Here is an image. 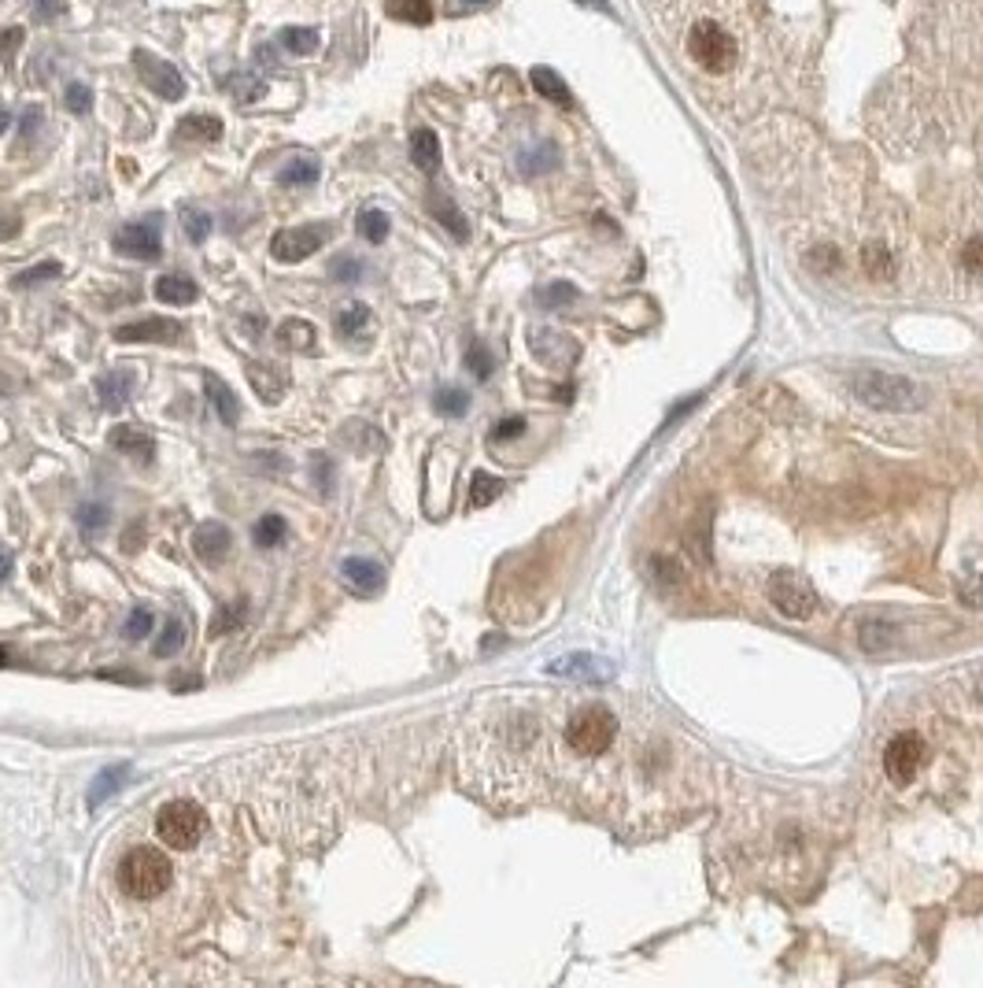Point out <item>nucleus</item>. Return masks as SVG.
<instances>
[{"label":"nucleus","instance_id":"f257e3e1","mask_svg":"<svg viewBox=\"0 0 983 988\" xmlns=\"http://www.w3.org/2000/svg\"><path fill=\"white\" fill-rule=\"evenodd\" d=\"M706 792V752L659 707L629 696L622 737L592 773L580 807L603 810L625 837H651L691 815Z\"/></svg>","mask_w":983,"mask_h":988},{"label":"nucleus","instance_id":"f03ea898","mask_svg":"<svg viewBox=\"0 0 983 988\" xmlns=\"http://www.w3.org/2000/svg\"><path fill=\"white\" fill-rule=\"evenodd\" d=\"M836 844V807L813 792L754 789L714 829V866L747 889L802 896Z\"/></svg>","mask_w":983,"mask_h":988},{"label":"nucleus","instance_id":"7ed1b4c3","mask_svg":"<svg viewBox=\"0 0 983 988\" xmlns=\"http://www.w3.org/2000/svg\"><path fill=\"white\" fill-rule=\"evenodd\" d=\"M463 763L495 804L544 800L558 785V696L495 700L466 733Z\"/></svg>","mask_w":983,"mask_h":988},{"label":"nucleus","instance_id":"20e7f679","mask_svg":"<svg viewBox=\"0 0 983 988\" xmlns=\"http://www.w3.org/2000/svg\"><path fill=\"white\" fill-rule=\"evenodd\" d=\"M869 773L876 789L895 804H924L943 796L954 785V744L947 733V715L906 711L880 719L869 744Z\"/></svg>","mask_w":983,"mask_h":988},{"label":"nucleus","instance_id":"39448f33","mask_svg":"<svg viewBox=\"0 0 983 988\" xmlns=\"http://www.w3.org/2000/svg\"><path fill=\"white\" fill-rule=\"evenodd\" d=\"M666 34L680 60L714 86H744L765 41L747 0H673Z\"/></svg>","mask_w":983,"mask_h":988},{"label":"nucleus","instance_id":"423d86ee","mask_svg":"<svg viewBox=\"0 0 983 988\" xmlns=\"http://www.w3.org/2000/svg\"><path fill=\"white\" fill-rule=\"evenodd\" d=\"M935 704L947 715V722H958L961 730L983 741V667H966L943 678L935 685Z\"/></svg>","mask_w":983,"mask_h":988},{"label":"nucleus","instance_id":"0eeeda50","mask_svg":"<svg viewBox=\"0 0 983 988\" xmlns=\"http://www.w3.org/2000/svg\"><path fill=\"white\" fill-rule=\"evenodd\" d=\"M850 393L861 404L880 407V412H913L924 404V389L906 375H892V370H858L850 378Z\"/></svg>","mask_w":983,"mask_h":988},{"label":"nucleus","instance_id":"6e6552de","mask_svg":"<svg viewBox=\"0 0 983 988\" xmlns=\"http://www.w3.org/2000/svg\"><path fill=\"white\" fill-rule=\"evenodd\" d=\"M947 278L954 289H983V216H966L954 222V237L947 241Z\"/></svg>","mask_w":983,"mask_h":988},{"label":"nucleus","instance_id":"1a4fd4ad","mask_svg":"<svg viewBox=\"0 0 983 988\" xmlns=\"http://www.w3.org/2000/svg\"><path fill=\"white\" fill-rule=\"evenodd\" d=\"M174 866L163 852L156 847H134L126 852V859L119 863V885L130 900H156L171 889Z\"/></svg>","mask_w":983,"mask_h":988},{"label":"nucleus","instance_id":"9d476101","mask_svg":"<svg viewBox=\"0 0 983 988\" xmlns=\"http://www.w3.org/2000/svg\"><path fill=\"white\" fill-rule=\"evenodd\" d=\"M204 807L193 804V800H171V804L159 807L156 815V833L167 847H177V852H189L196 847V841L204 837Z\"/></svg>","mask_w":983,"mask_h":988},{"label":"nucleus","instance_id":"9b49d317","mask_svg":"<svg viewBox=\"0 0 983 988\" xmlns=\"http://www.w3.org/2000/svg\"><path fill=\"white\" fill-rule=\"evenodd\" d=\"M765 596H770V603L776 611L788 614L795 622L810 619V614L818 611V593H813V585L802 574H791V571L773 574L770 582H765Z\"/></svg>","mask_w":983,"mask_h":988},{"label":"nucleus","instance_id":"f8f14e48","mask_svg":"<svg viewBox=\"0 0 983 988\" xmlns=\"http://www.w3.org/2000/svg\"><path fill=\"white\" fill-rule=\"evenodd\" d=\"M325 241H330V227H322V222H315V227L278 230L274 241H270V256L281 259V264H299V259L315 256Z\"/></svg>","mask_w":983,"mask_h":988},{"label":"nucleus","instance_id":"ddd939ff","mask_svg":"<svg viewBox=\"0 0 983 988\" xmlns=\"http://www.w3.org/2000/svg\"><path fill=\"white\" fill-rule=\"evenodd\" d=\"M134 68H137L140 78H145V86L156 89L163 100H182L185 97V78L174 71V63H167V60H159V56H152V52L137 49L134 52Z\"/></svg>","mask_w":983,"mask_h":988},{"label":"nucleus","instance_id":"4468645a","mask_svg":"<svg viewBox=\"0 0 983 988\" xmlns=\"http://www.w3.org/2000/svg\"><path fill=\"white\" fill-rule=\"evenodd\" d=\"M115 248L130 259H159L163 256V237H159V219L130 222L115 234Z\"/></svg>","mask_w":983,"mask_h":988},{"label":"nucleus","instance_id":"2eb2a0df","mask_svg":"<svg viewBox=\"0 0 983 988\" xmlns=\"http://www.w3.org/2000/svg\"><path fill=\"white\" fill-rule=\"evenodd\" d=\"M341 582L352 596L370 600V596H378L381 589H385V566L373 563V559L352 556V559H344L341 563Z\"/></svg>","mask_w":983,"mask_h":988},{"label":"nucleus","instance_id":"dca6fc26","mask_svg":"<svg viewBox=\"0 0 983 988\" xmlns=\"http://www.w3.org/2000/svg\"><path fill=\"white\" fill-rule=\"evenodd\" d=\"M230 545H233V537H230V529L222 526V522H204V526L193 534V552L208 566H219L222 559L230 556Z\"/></svg>","mask_w":983,"mask_h":988},{"label":"nucleus","instance_id":"f3484780","mask_svg":"<svg viewBox=\"0 0 983 988\" xmlns=\"http://www.w3.org/2000/svg\"><path fill=\"white\" fill-rule=\"evenodd\" d=\"M182 322L174 319H140V322H126L115 330V341L123 344H137V341H177L182 338Z\"/></svg>","mask_w":983,"mask_h":988},{"label":"nucleus","instance_id":"a211bd4d","mask_svg":"<svg viewBox=\"0 0 983 988\" xmlns=\"http://www.w3.org/2000/svg\"><path fill=\"white\" fill-rule=\"evenodd\" d=\"M137 386V375L130 367H115L108 370V375L97 378V397H100V407H108V412H119V407L126 404L130 393H134Z\"/></svg>","mask_w":983,"mask_h":988},{"label":"nucleus","instance_id":"6ab92c4d","mask_svg":"<svg viewBox=\"0 0 983 988\" xmlns=\"http://www.w3.org/2000/svg\"><path fill=\"white\" fill-rule=\"evenodd\" d=\"M954 593L966 608L980 611L983 608V556L966 559V566L958 571V582H954Z\"/></svg>","mask_w":983,"mask_h":988},{"label":"nucleus","instance_id":"aec40b11","mask_svg":"<svg viewBox=\"0 0 983 988\" xmlns=\"http://www.w3.org/2000/svg\"><path fill=\"white\" fill-rule=\"evenodd\" d=\"M204 393H208V400H211V407L219 412V418L226 426H237V418H241V404H237V397H233V389L222 381L219 375H211V370H204Z\"/></svg>","mask_w":983,"mask_h":988},{"label":"nucleus","instance_id":"412c9836","mask_svg":"<svg viewBox=\"0 0 983 988\" xmlns=\"http://www.w3.org/2000/svg\"><path fill=\"white\" fill-rule=\"evenodd\" d=\"M126 778H130V763H115V767H105V770L97 773V778L89 781L86 807H89V810H97V807L111 796V792H119V789L126 785Z\"/></svg>","mask_w":983,"mask_h":988},{"label":"nucleus","instance_id":"4be33fe9","mask_svg":"<svg viewBox=\"0 0 983 988\" xmlns=\"http://www.w3.org/2000/svg\"><path fill=\"white\" fill-rule=\"evenodd\" d=\"M196 296H200V289H196V282H193L189 275H163V278H156V301L182 307V304H193Z\"/></svg>","mask_w":983,"mask_h":988},{"label":"nucleus","instance_id":"5701e85b","mask_svg":"<svg viewBox=\"0 0 983 988\" xmlns=\"http://www.w3.org/2000/svg\"><path fill=\"white\" fill-rule=\"evenodd\" d=\"M111 444H115L119 452L134 455V460H145V463L156 455V441L145 430H137V426H115V430H111Z\"/></svg>","mask_w":983,"mask_h":988},{"label":"nucleus","instance_id":"b1692460","mask_svg":"<svg viewBox=\"0 0 983 988\" xmlns=\"http://www.w3.org/2000/svg\"><path fill=\"white\" fill-rule=\"evenodd\" d=\"M248 378H251V386L263 393L270 404H278L281 400V393H285V386H288V378L281 375V370L274 367V363H251L248 367Z\"/></svg>","mask_w":983,"mask_h":988},{"label":"nucleus","instance_id":"393cba45","mask_svg":"<svg viewBox=\"0 0 983 988\" xmlns=\"http://www.w3.org/2000/svg\"><path fill=\"white\" fill-rule=\"evenodd\" d=\"M222 123L214 115H185L177 123V142H219Z\"/></svg>","mask_w":983,"mask_h":988},{"label":"nucleus","instance_id":"a878e982","mask_svg":"<svg viewBox=\"0 0 983 988\" xmlns=\"http://www.w3.org/2000/svg\"><path fill=\"white\" fill-rule=\"evenodd\" d=\"M278 341H281V349L311 352L315 349V326L304 322V319H285L278 326Z\"/></svg>","mask_w":983,"mask_h":988},{"label":"nucleus","instance_id":"bb28decb","mask_svg":"<svg viewBox=\"0 0 983 988\" xmlns=\"http://www.w3.org/2000/svg\"><path fill=\"white\" fill-rule=\"evenodd\" d=\"M410 160H415L421 171H437L440 142H437L433 130H415V137H410Z\"/></svg>","mask_w":983,"mask_h":988},{"label":"nucleus","instance_id":"cd10ccee","mask_svg":"<svg viewBox=\"0 0 983 988\" xmlns=\"http://www.w3.org/2000/svg\"><path fill=\"white\" fill-rule=\"evenodd\" d=\"M318 174H322V167H318V160H311V156H299V160H293V163H285L278 171V182L281 185H315L318 182Z\"/></svg>","mask_w":983,"mask_h":988},{"label":"nucleus","instance_id":"c85d7f7f","mask_svg":"<svg viewBox=\"0 0 983 988\" xmlns=\"http://www.w3.org/2000/svg\"><path fill=\"white\" fill-rule=\"evenodd\" d=\"M108 522H111V508H108V503L93 500V503H82V508H78V526H82V534H86V537H100L108 529Z\"/></svg>","mask_w":983,"mask_h":988},{"label":"nucleus","instance_id":"c756f323","mask_svg":"<svg viewBox=\"0 0 983 988\" xmlns=\"http://www.w3.org/2000/svg\"><path fill=\"white\" fill-rule=\"evenodd\" d=\"M551 674L588 678V682H599V678H606V670H603V667H595V659H588V656H574V659H558V663H551Z\"/></svg>","mask_w":983,"mask_h":988},{"label":"nucleus","instance_id":"7c9ffc66","mask_svg":"<svg viewBox=\"0 0 983 988\" xmlns=\"http://www.w3.org/2000/svg\"><path fill=\"white\" fill-rule=\"evenodd\" d=\"M288 534V522L281 515H263L256 522V529H251V540H256L259 548H278L281 540Z\"/></svg>","mask_w":983,"mask_h":988},{"label":"nucleus","instance_id":"2f4dec72","mask_svg":"<svg viewBox=\"0 0 983 988\" xmlns=\"http://www.w3.org/2000/svg\"><path fill=\"white\" fill-rule=\"evenodd\" d=\"M245 619H248L245 600H237V603H222V611L211 619V637H222V633L241 630V626H245Z\"/></svg>","mask_w":983,"mask_h":988},{"label":"nucleus","instance_id":"473e14b6","mask_svg":"<svg viewBox=\"0 0 983 988\" xmlns=\"http://www.w3.org/2000/svg\"><path fill=\"white\" fill-rule=\"evenodd\" d=\"M389 15L421 26V23L433 19V4H429V0H389Z\"/></svg>","mask_w":983,"mask_h":988},{"label":"nucleus","instance_id":"72a5a7b5","mask_svg":"<svg viewBox=\"0 0 983 988\" xmlns=\"http://www.w3.org/2000/svg\"><path fill=\"white\" fill-rule=\"evenodd\" d=\"M367 322H370L367 304H348L341 315H336V330H341V338H359V333L367 330Z\"/></svg>","mask_w":983,"mask_h":988},{"label":"nucleus","instance_id":"f704fd0d","mask_svg":"<svg viewBox=\"0 0 983 988\" xmlns=\"http://www.w3.org/2000/svg\"><path fill=\"white\" fill-rule=\"evenodd\" d=\"M892 641H895V630L892 626H880V622H873V619L861 622L858 645L865 648V651H884L887 645H892Z\"/></svg>","mask_w":983,"mask_h":988},{"label":"nucleus","instance_id":"c9c22d12","mask_svg":"<svg viewBox=\"0 0 983 988\" xmlns=\"http://www.w3.org/2000/svg\"><path fill=\"white\" fill-rule=\"evenodd\" d=\"M226 89H230V97L233 100H256V97H263V78H256V74H230L226 78Z\"/></svg>","mask_w":983,"mask_h":988},{"label":"nucleus","instance_id":"e433bc0d","mask_svg":"<svg viewBox=\"0 0 983 988\" xmlns=\"http://www.w3.org/2000/svg\"><path fill=\"white\" fill-rule=\"evenodd\" d=\"M182 227H185V237L193 241V245H204V237L211 234V216L200 208H182Z\"/></svg>","mask_w":983,"mask_h":988},{"label":"nucleus","instance_id":"4c0bfd02","mask_svg":"<svg viewBox=\"0 0 983 988\" xmlns=\"http://www.w3.org/2000/svg\"><path fill=\"white\" fill-rule=\"evenodd\" d=\"M359 234L367 237L370 245H381V241L389 237V216H385V211H378V208L363 211V216H359Z\"/></svg>","mask_w":983,"mask_h":988},{"label":"nucleus","instance_id":"58836bf2","mask_svg":"<svg viewBox=\"0 0 983 988\" xmlns=\"http://www.w3.org/2000/svg\"><path fill=\"white\" fill-rule=\"evenodd\" d=\"M182 645H185V626L182 622H174V619H167V626H163V633H159L152 651L159 659H167V656H174V651H182Z\"/></svg>","mask_w":983,"mask_h":988},{"label":"nucleus","instance_id":"ea45409f","mask_svg":"<svg viewBox=\"0 0 983 988\" xmlns=\"http://www.w3.org/2000/svg\"><path fill=\"white\" fill-rule=\"evenodd\" d=\"M503 481L492 478V474H477L474 486H470V508H489V503L500 497Z\"/></svg>","mask_w":983,"mask_h":988},{"label":"nucleus","instance_id":"a19ab883","mask_svg":"<svg viewBox=\"0 0 983 988\" xmlns=\"http://www.w3.org/2000/svg\"><path fill=\"white\" fill-rule=\"evenodd\" d=\"M281 45H285L288 52H296V56H307V52L318 49V34L311 31V26H293V31L281 34Z\"/></svg>","mask_w":983,"mask_h":988},{"label":"nucleus","instance_id":"79ce46f5","mask_svg":"<svg viewBox=\"0 0 983 988\" xmlns=\"http://www.w3.org/2000/svg\"><path fill=\"white\" fill-rule=\"evenodd\" d=\"M532 86H537L540 93H544L548 100H558V105H569V93H566V86L551 74L548 68H537L532 71Z\"/></svg>","mask_w":983,"mask_h":988},{"label":"nucleus","instance_id":"37998d69","mask_svg":"<svg viewBox=\"0 0 983 988\" xmlns=\"http://www.w3.org/2000/svg\"><path fill=\"white\" fill-rule=\"evenodd\" d=\"M341 437H344V441H348V444H355V449H359L363 455H370V452L381 444V437L373 434L367 423H348V430H344Z\"/></svg>","mask_w":983,"mask_h":988},{"label":"nucleus","instance_id":"c03bdc74","mask_svg":"<svg viewBox=\"0 0 983 988\" xmlns=\"http://www.w3.org/2000/svg\"><path fill=\"white\" fill-rule=\"evenodd\" d=\"M311 478H315L318 492H325V497H330L333 481H336V463L330 460V455H315V460H311Z\"/></svg>","mask_w":983,"mask_h":988},{"label":"nucleus","instance_id":"a18cd8bd","mask_svg":"<svg viewBox=\"0 0 983 988\" xmlns=\"http://www.w3.org/2000/svg\"><path fill=\"white\" fill-rule=\"evenodd\" d=\"M470 407V397L463 393V389H440L437 393V412L440 415H452V418H458Z\"/></svg>","mask_w":983,"mask_h":988},{"label":"nucleus","instance_id":"49530a36","mask_svg":"<svg viewBox=\"0 0 983 988\" xmlns=\"http://www.w3.org/2000/svg\"><path fill=\"white\" fill-rule=\"evenodd\" d=\"M363 259H355V256H336L333 264H330V278L333 282H359L363 278Z\"/></svg>","mask_w":983,"mask_h":988},{"label":"nucleus","instance_id":"de8ad7c7","mask_svg":"<svg viewBox=\"0 0 983 988\" xmlns=\"http://www.w3.org/2000/svg\"><path fill=\"white\" fill-rule=\"evenodd\" d=\"M123 633H126V641H140L145 633H152V611H148V608H134V611H130Z\"/></svg>","mask_w":983,"mask_h":988},{"label":"nucleus","instance_id":"09e8293b","mask_svg":"<svg viewBox=\"0 0 983 988\" xmlns=\"http://www.w3.org/2000/svg\"><path fill=\"white\" fill-rule=\"evenodd\" d=\"M433 211H437L440 222H444V227L452 230V234H455L458 241L466 237V222H463V216H458V211L452 208V204H447V200H440V197H433Z\"/></svg>","mask_w":983,"mask_h":988},{"label":"nucleus","instance_id":"8fccbe9b","mask_svg":"<svg viewBox=\"0 0 983 988\" xmlns=\"http://www.w3.org/2000/svg\"><path fill=\"white\" fill-rule=\"evenodd\" d=\"M49 278H60V264H56V259H49V264H37V267H30V270H23V275L15 278V285L23 289V285L49 282Z\"/></svg>","mask_w":983,"mask_h":988},{"label":"nucleus","instance_id":"3c124183","mask_svg":"<svg viewBox=\"0 0 983 988\" xmlns=\"http://www.w3.org/2000/svg\"><path fill=\"white\" fill-rule=\"evenodd\" d=\"M63 100H67V108L74 115H86L93 108V93H89V86H82V82H71L67 93H63Z\"/></svg>","mask_w":983,"mask_h":988},{"label":"nucleus","instance_id":"603ef678","mask_svg":"<svg viewBox=\"0 0 983 988\" xmlns=\"http://www.w3.org/2000/svg\"><path fill=\"white\" fill-rule=\"evenodd\" d=\"M466 363H470V370L477 378H489L492 375V356L489 349H481V344H474L470 352H466Z\"/></svg>","mask_w":983,"mask_h":988},{"label":"nucleus","instance_id":"864d4df0","mask_svg":"<svg viewBox=\"0 0 983 988\" xmlns=\"http://www.w3.org/2000/svg\"><path fill=\"white\" fill-rule=\"evenodd\" d=\"M521 430H526V423H521V418H503V423L492 430V441H507V437H518Z\"/></svg>","mask_w":983,"mask_h":988},{"label":"nucleus","instance_id":"5fc2aeb1","mask_svg":"<svg viewBox=\"0 0 983 988\" xmlns=\"http://www.w3.org/2000/svg\"><path fill=\"white\" fill-rule=\"evenodd\" d=\"M19 45H23V31H19V26H8V31L0 34V56L8 60V56H12Z\"/></svg>","mask_w":983,"mask_h":988},{"label":"nucleus","instance_id":"6e6d98bb","mask_svg":"<svg viewBox=\"0 0 983 988\" xmlns=\"http://www.w3.org/2000/svg\"><path fill=\"white\" fill-rule=\"evenodd\" d=\"M140 534H145V522H134V526L126 529V537H123V548H126V552H137V548H140V545H137Z\"/></svg>","mask_w":983,"mask_h":988},{"label":"nucleus","instance_id":"4d7b16f0","mask_svg":"<svg viewBox=\"0 0 983 988\" xmlns=\"http://www.w3.org/2000/svg\"><path fill=\"white\" fill-rule=\"evenodd\" d=\"M12 571H15L12 552H8V548H0V582H8V577H12Z\"/></svg>","mask_w":983,"mask_h":988},{"label":"nucleus","instance_id":"13d9d810","mask_svg":"<svg viewBox=\"0 0 983 988\" xmlns=\"http://www.w3.org/2000/svg\"><path fill=\"white\" fill-rule=\"evenodd\" d=\"M37 12H41L45 19H52V15H60V4H52V0H37Z\"/></svg>","mask_w":983,"mask_h":988},{"label":"nucleus","instance_id":"bf43d9fd","mask_svg":"<svg viewBox=\"0 0 983 988\" xmlns=\"http://www.w3.org/2000/svg\"><path fill=\"white\" fill-rule=\"evenodd\" d=\"M100 678H115V682H140V678H134V674H123V670H105Z\"/></svg>","mask_w":983,"mask_h":988},{"label":"nucleus","instance_id":"052dcab7","mask_svg":"<svg viewBox=\"0 0 983 988\" xmlns=\"http://www.w3.org/2000/svg\"><path fill=\"white\" fill-rule=\"evenodd\" d=\"M37 119H41V111L30 108V115H23V134H26V130H34V126H37Z\"/></svg>","mask_w":983,"mask_h":988},{"label":"nucleus","instance_id":"680f3d73","mask_svg":"<svg viewBox=\"0 0 983 988\" xmlns=\"http://www.w3.org/2000/svg\"><path fill=\"white\" fill-rule=\"evenodd\" d=\"M15 234V219L12 222H0V237H12Z\"/></svg>","mask_w":983,"mask_h":988},{"label":"nucleus","instance_id":"e2e57ef3","mask_svg":"<svg viewBox=\"0 0 983 988\" xmlns=\"http://www.w3.org/2000/svg\"><path fill=\"white\" fill-rule=\"evenodd\" d=\"M8 123H12V115H8V111L0 108V134H4V130H8Z\"/></svg>","mask_w":983,"mask_h":988},{"label":"nucleus","instance_id":"0e129e2a","mask_svg":"<svg viewBox=\"0 0 983 988\" xmlns=\"http://www.w3.org/2000/svg\"><path fill=\"white\" fill-rule=\"evenodd\" d=\"M8 656H12V651H8V648H0V667H8Z\"/></svg>","mask_w":983,"mask_h":988},{"label":"nucleus","instance_id":"69168bd1","mask_svg":"<svg viewBox=\"0 0 983 988\" xmlns=\"http://www.w3.org/2000/svg\"><path fill=\"white\" fill-rule=\"evenodd\" d=\"M458 4L466 8V4H489V0H458Z\"/></svg>","mask_w":983,"mask_h":988}]
</instances>
